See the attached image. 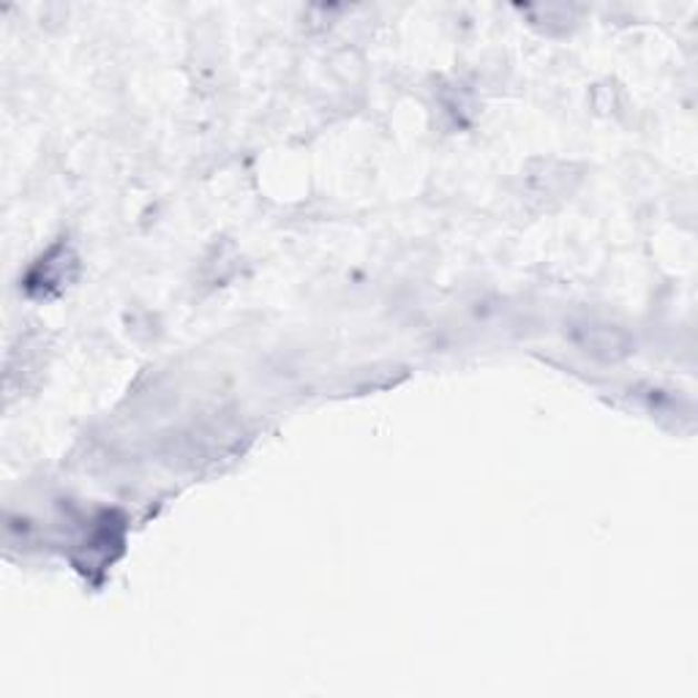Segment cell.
<instances>
[{
	"mask_svg": "<svg viewBox=\"0 0 698 698\" xmlns=\"http://www.w3.org/2000/svg\"><path fill=\"white\" fill-rule=\"evenodd\" d=\"M576 341L584 352L595 355L600 360H619L630 352V336L614 325H584L576 333Z\"/></svg>",
	"mask_w": 698,
	"mask_h": 698,
	"instance_id": "1",
	"label": "cell"
}]
</instances>
